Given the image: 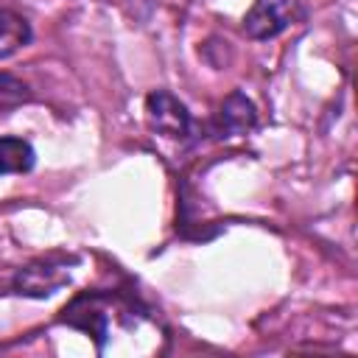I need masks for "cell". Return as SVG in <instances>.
I'll use <instances>...</instances> for the list:
<instances>
[{"label":"cell","mask_w":358,"mask_h":358,"mask_svg":"<svg viewBox=\"0 0 358 358\" xmlns=\"http://www.w3.org/2000/svg\"><path fill=\"white\" fill-rule=\"evenodd\" d=\"M36 165V151L22 137H0V176L28 173Z\"/></svg>","instance_id":"6"},{"label":"cell","mask_w":358,"mask_h":358,"mask_svg":"<svg viewBox=\"0 0 358 358\" xmlns=\"http://www.w3.org/2000/svg\"><path fill=\"white\" fill-rule=\"evenodd\" d=\"M299 17H302V8L296 0H255L243 17V31L249 39L266 42L280 36Z\"/></svg>","instance_id":"1"},{"label":"cell","mask_w":358,"mask_h":358,"mask_svg":"<svg viewBox=\"0 0 358 358\" xmlns=\"http://www.w3.org/2000/svg\"><path fill=\"white\" fill-rule=\"evenodd\" d=\"M145 115L154 131L171 140H185L193 134V115L187 106L168 90H154L145 98Z\"/></svg>","instance_id":"2"},{"label":"cell","mask_w":358,"mask_h":358,"mask_svg":"<svg viewBox=\"0 0 358 358\" xmlns=\"http://www.w3.org/2000/svg\"><path fill=\"white\" fill-rule=\"evenodd\" d=\"M67 282H70L67 263H36L17 271L14 277L17 294H25V296H50Z\"/></svg>","instance_id":"4"},{"label":"cell","mask_w":358,"mask_h":358,"mask_svg":"<svg viewBox=\"0 0 358 358\" xmlns=\"http://www.w3.org/2000/svg\"><path fill=\"white\" fill-rule=\"evenodd\" d=\"M255 123H257V109H255V103H252L243 92H232V95L221 103V109L215 112L210 131H213L215 140H227V137L246 134L249 129H255Z\"/></svg>","instance_id":"3"},{"label":"cell","mask_w":358,"mask_h":358,"mask_svg":"<svg viewBox=\"0 0 358 358\" xmlns=\"http://www.w3.org/2000/svg\"><path fill=\"white\" fill-rule=\"evenodd\" d=\"M31 36L34 31L22 14L11 8H0V59H8L17 50H22L31 42Z\"/></svg>","instance_id":"5"},{"label":"cell","mask_w":358,"mask_h":358,"mask_svg":"<svg viewBox=\"0 0 358 358\" xmlns=\"http://www.w3.org/2000/svg\"><path fill=\"white\" fill-rule=\"evenodd\" d=\"M25 101H31L28 84L11 73H0V109H14Z\"/></svg>","instance_id":"7"}]
</instances>
